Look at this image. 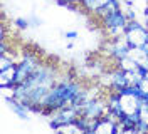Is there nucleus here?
Segmentation results:
<instances>
[{"label":"nucleus","mask_w":148,"mask_h":134,"mask_svg":"<svg viewBox=\"0 0 148 134\" xmlns=\"http://www.w3.org/2000/svg\"><path fill=\"white\" fill-rule=\"evenodd\" d=\"M29 20H30V25H32V24H34V25H39V24H40V18H37V17H32V18H29Z\"/></svg>","instance_id":"2eb2a0df"},{"label":"nucleus","mask_w":148,"mask_h":134,"mask_svg":"<svg viewBox=\"0 0 148 134\" xmlns=\"http://www.w3.org/2000/svg\"><path fill=\"white\" fill-rule=\"evenodd\" d=\"M40 64L42 62L39 59V54L30 52V50H24L22 55H20V61L17 62V84L29 79L30 74L36 71Z\"/></svg>","instance_id":"f257e3e1"},{"label":"nucleus","mask_w":148,"mask_h":134,"mask_svg":"<svg viewBox=\"0 0 148 134\" xmlns=\"http://www.w3.org/2000/svg\"><path fill=\"white\" fill-rule=\"evenodd\" d=\"M94 133L96 134H106V133L116 134L118 133V122L106 112L103 117L98 119V124H96V131Z\"/></svg>","instance_id":"39448f33"},{"label":"nucleus","mask_w":148,"mask_h":134,"mask_svg":"<svg viewBox=\"0 0 148 134\" xmlns=\"http://www.w3.org/2000/svg\"><path fill=\"white\" fill-rule=\"evenodd\" d=\"M61 7H66V9H71V10H76L77 9V3L81 0H56Z\"/></svg>","instance_id":"9b49d317"},{"label":"nucleus","mask_w":148,"mask_h":134,"mask_svg":"<svg viewBox=\"0 0 148 134\" xmlns=\"http://www.w3.org/2000/svg\"><path fill=\"white\" fill-rule=\"evenodd\" d=\"M106 49H108V54L113 61H121L125 59L126 55H130L131 52V45L128 44V40L125 39V35L121 37H113L110 39V42L106 44Z\"/></svg>","instance_id":"20e7f679"},{"label":"nucleus","mask_w":148,"mask_h":134,"mask_svg":"<svg viewBox=\"0 0 148 134\" xmlns=\"http://www.w3.org/2000/svg\"><path fill=\"white\" fill-rule=\"evenodd\" d=\"M125 14H126L128 20H136V12H135V9H128V10H125Z\"/></svg>","instance_id":"4468645a"},{"label":"nucleus","mask_w":148,"mask_h":134,"mask_svg":"<svg viewBox=\"0 0 148 134\" xmlns=\"http://www.w3.org/2000/svg\"><path fill=\"white\" fill-rule=\"evenodd\" d=\"M108 112V102H106V96L101 97H92L88 99L83 106L81 116L91 117V119H99Z\"/></svg>","instance_id":"7ed1b4c3"},{"label":"nucleus","mask_w":148,"mask_h":134,"mask_svg":"<svg viewBox=\"0 0 148 134\" xmlns=\"http://www.w3.org/2000/svg\"><path fill=\"white\" fill-rule=\"evenodd\" d=\"M118 67H120L121 71H125V72H131V71H136L140 67V64L131 57V55H126L125 59H121V61H118Z\"/></svg>","instance_id":"9d476101"},{"label":"nucleus","mask_w":148,"mask_h":134,"mask_svg":"<svg viewBox=\"0 0 148 134\" xmlns=\"http://www.w3.org/2000/svg\"><path fill=\"white\" fill-rule=\"evenodd\" d=\"M116 10H121V2H120V0H110L104 7H101L99 10H96L92 15H96V17L101 20L103 17H106L108 14H111V12H116Z\"/></svg>","instance_id":"6e6552de"},{"label":"nucleus","mask_w":148,"mask_h":134,"mask_svg":"<svg viewBox=\"0 0 148 134\" xmlns=\"http://www.w3.org/2000/svg\"><path fill=\"white\" fill-rule=\"evenodd\" d=\"M3 86H17V64L0 71V87Z\"/></svg>","instance_id":"423d86ee"},{"label":"nucleus","mask_w":148,"mask_h":134,"mask_svg":"<svg viewBox=\"0 0 148 134\" xmlns=\"http://www.w3.org/2000/svg\"><path fill=\"white\" fill-rule=\"evenodd\" d=\"M125 39L131 47H143L148 42V27L138 20H128L125 30Z\"/></svg>","instance_id":"f03ea898"},{"label":"nucleus","mask_w":148,"mask_h":134,"mask_svg":"<svg viewBox=\"0 0 148 134\" xmlns=\"http://www.w3.org/2000/svg\"><path fill=\"white\" fill-rule=\"evenodd\" d=\"M64 37L67 40H76V39L79 37V34H77L76 30H67V32H64Z\"/></svg>","instance_id":"ddd939ff"},{"label":"nucleus","mask_w":148,"mask_h":134,"mask_svg":"<svg viewBox=\"0 0 148 134\" xmlns=\"http://www.w3.org/2000/svg\"><path fill=\"white\" fill-rule=\"evenodd\" d=\"M110 0H81L79 5L83 7L88 14H94L96 10H99L101 7H104Z\"/></svg>","instance_id":"1a4fd4ad"},{"label":"nucleus","mask_w":148,"mask_h":134,"mask_svg":"<svg viewBox=\"0 0 148 134\" xmlns=\"http://www.w3.org/2000/svg\"><path fill=\"white\" fill-rule=\"evenodd\" d=\"M143 17H145V24H147V27H148V7L145 9V12H143Z\"/></svg>","instance_id":"dca6fc26"},{"label":"nucleus","mask_w":148,"mask_h":134,"mask_svg":"<svg viewBox=\"0 0 148 134\" xmlns=\"http://www.w3.org/2000/svg\"><path fill=\"white\" fill-rule=\"evenodd\" d=\"M5 102L9 104V109L18 117V119H22V121H29V119H30V116H29V112H30V111H29L27 107L20 102V101H17V99L14 97V99H7Z\"/></svg>","instance_id":"0eeeda50"},{"label":"nucleus","mask_w":148,"mask_h":134,"mask_svg":"<svg viewBox=\"0 0 148 134\" xmlns=\"http://www.w3.org/2000/svg\"><path fill=\"white\" fill-rule=\"evenodd\" d=\"M12 24L15 27H18L20 30H24V29H27V27L30 25V20H29V18H24V17H17V18L12 20Z\"/></svg>","instance_id":"f8f14e48"}]
</instances>
